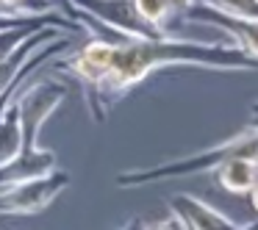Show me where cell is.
<instances>
[{
  "mask_svg": "<svg viewBox=\"0 0 258 230\" xmlns=\"http://www.w3.org/2000/svg\"><path fill=\"white\" fill-rule=\"evenodd\" d=\"M217 183L230 194H250V189L258 183V158L230 156L214 167Z\"/></svg>",
  "mask_w": 258,
  "mask_h": 230,
  "instance_id": "9c48e42d",
  "label": "cell"
},
{
  "mask_svg": "<svg viewBox=\"0 0 258 230\" xmlns=\"http://www.w3.org/2000/svg\"><path fill=\"white\" fill-rule=\"evenodd\" d=\"M39 31H45V28H34V25H28V28L0 31V58H6L9 53H14L20 45H25V42H28L31 36H36Z\"/></svg>",
  "mask_w": 258,
  "mask_h": 230,
  "instance_id": "4fadbf2b",
  "label": "cell"
},
{
  "mask_svg": "<svg viewBox=\"0 0 258 230\" xmlns=\"http://www.w3.org/2000/svg\"><path fill=\"white\" fill-rule=\"evenodd\" d=\"M134 9L139 14V20L150 28H156L158 34H167V36H175L169 31V20H175L172 14V3L169 0H134Z\"/></svg>",
  "mask_w": 258,
  "mask_h": 230,
  "instance_id": "30bf717a",
  "label": "cell"
},
{
  "mask_svg": "<svg viewBox=\"0 0 258 230\" xmlns=\"http://www.w3.org/2000/svg\"><path fill=\"white\" fill-rule=\"evenodd\" d=\"M58 6V0H0V12L6 14H45Z\"/></svg>",
  "mask_w": 258,
  "mask_h": 230,
  "instance_id": "7c38bea8",
  "label": "cell"
},
{
  "mask_svg": "<svg viewBox=\"0 0 258 230\" xmlns=\"http://www.w3.org/2000/svg\"><path fill=\"white\" fill-rule=\"evenodd\" d=\"M186 23H203V25H214L222 34H230L236 39V45L247 53V56L258 58V20H244V17H230V14H222L211 6H203V3H195L186 14H180Z\"/></svg>",
  "mask_w": 258,
  "mask_h": 230,
  "instance_id": "8992f818",
  "label": "cell"
},
{
  "mask_svg": "<svg viewBox=\"0 0 258 230\" xmlns=\"http://www.w3.org/2000/svg\"><path fill=\"white\" fill-rule=\"evenodd\" d=\"M139 230H183V224L178 222L175 213H169V216L158 219V222H142Z\"/></svg>",
  "mask_w": 258,
  "mask_h": 230,
  "instance_id": "5bb4252c",
  "label": "cell"
},
{
  "mask_svg": "<svg viewBox=\"0 0 258 230\" xmlns=\"http://www.w3.org/2000/svg\"><path fill=\"white\" fill-rule=\"evenodd\" d=\"M70 95V86L53 78H39L34 84H23L20 92L14 95V106H17L20 128H23V150H39V136L45 122L53 117L64 97Z\"/></svg>",
  "mask_w": 258,
  "mask_h": 230,
  "instance_id": "7a4b0ae2",
  "label": "cell"
},
{
  "mask_svg": "<svg viewBox=\"0 0 258 230\" xmlns=\"http://www.w3.org/2000/svg\"><path fill=\"white\" fill-rule=\"evenodd\" d=\"M114 45L117 42L103 39V36H92L78 53H73L70 58L56 64L58 72H67L70 78H75L81 86H84V95L89 89H95L103 81V75L108 72V64H111L114 56Z\"/></svg>",
  "mask_w": 258,
  "mask_h": 230,
  "instance_id": "5b68a950",
  "label": "cell"
},
{
  "mask_svg": "<svg viewBox=\"0 0 258 230\" xmlns=\"http://www.w3.org/2000/svg\"><path fill=\"white\" fill-rule=\"evenodd\" d=\"M203 6H211L230 17H244V20H258V0H197Z\"/></svg>",
  "mask_w": 258,
  "mask_h": 230,
  "instance_id": "8fae6325",
  "label": "cell"
},
{
  "mask_svg": "<svg viewBox=\"0 0 258 230\" xmlns=\"http://www.w3.org/2000/svg\"><path fill=\"white\" fill-rule=\"evenodd\" d=\"M73 12L89 17L100 28L111 31L117 39H164L167 34H158L156 28L145 25L134 9V0H64Z\"/></svg>",
  "mask_w": 258,
  "mask_h": 230,
  "instance_id": "3957f363",
  "label": "cell"
},
{
  "mask_svg": "<svg viewBox=\"0 0 258 230\" xmlns=\"http://www.w3.org/2000/svg\"><path fill=\"white\" fill-rule=\"evenodd\" d=\"M175 64H197V67L214 69H255L258 61H252L239 45H203V42H186L178 36L164 39H131L117 42L114 56L108 64V72L95 89L86 92V106L92 117L103 122L108 114V106L125 97L136 84L147 78L150 72Z\"/></svg>",
  "mask_w": 258,
  "mask_h": 230,
  "instance_id": "6da1fadb",
  "label": "cell"
},
{
  "mask_svg": "<svg viewBox=\"0 0 258 230\" xmlns=\"http://www.w3.org/2000/svg\"><path fill=\"white\" fill-rule=\"evenodd\" d=\"M239 230H258V219H255V222H250V224H239Z\"/></svg>",
  "mask_w": 258,
  "mask_h": 230,
  "instance_id": "e0dca14e",
  "label": "cell"
},
{
  "mask_svg": "<svg viewBox=\"0 0 258 230\" xmlns=\"http://www.w3.org/2000/svg\"><path fill=\"white\" fill-rule=\"evenodd\" d=\"M56 169V152L53 150H20V156H14L12 161L0 164V191L17 183H28L42 175H50Z\"/></svg>",
  "mask_w": 258,
  "mask_h": 230,
  "instance_id": "ba28073f",
  "label": "cell"
},
{
  "mask_svg": "<svg viewBox=\"0 0 258 230\" xmlns=\"http://www.w3.org/2000/svg\"><path fill=\"white\" fill-rule=\"evenodd\" d=\"M169 208L183 224V230H239V222H233L230 216H225L222 211H217L195 194H172Z\"/></svg>",
  "mask_w": 258,
  "mask_h": 230,
  "instance_id": "52a82bcc",
  "label": "cell"
},
{
  "mask_svg": "<svg viewBox=\"0 0 258 230\" xmlns=\"http://www.w3.org/2000/svg\"><path fill=\"white\" fill-rule=\"evenodd\" d=\"M250 197H252V208H255V211H258V183H255V186H252V189H250Z\"/></svg>",
  "mask_w": 258,
  "mask_h": 230,
  "instance_id": "9a60e30c",
  "label": "cell"
},
{
  "mask_svg": "<svg viewBox=\"0 0 258 230\" xmlns=\"http://www.w3.org/2000/svg\"><path fill=\"white\" fill-rule=\"evenodd\" d=\"M70 186V172L53 169L50 175H42L28 183H17L0 191V216H28V213H42L64 189Z\"/></svg>",
  "mask_w": 258,
  "mask_h": 230,
  "instance_id": "277c9868",
  "label": "cell"
},
{
  "mask_svg": "<svg viewBox=\"0 0 258 230\" xmlns=\"http://www.w3.org/2000/svg\"><path fill=\"white\" fill-rule=\"evenodd\" d=\"M139 224H142V219H131V222L125 224L122 230H139Z\"/></svg>",
  "mask_w": 258,
  "mask_h": 230,
  "instance_id": "2e32d148",
  "label": "cell"
}]
</instances>
